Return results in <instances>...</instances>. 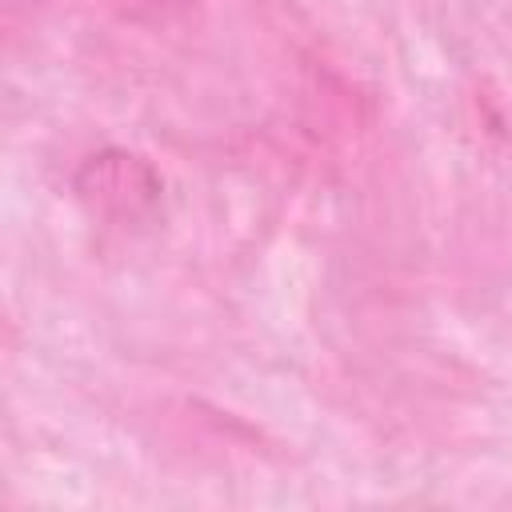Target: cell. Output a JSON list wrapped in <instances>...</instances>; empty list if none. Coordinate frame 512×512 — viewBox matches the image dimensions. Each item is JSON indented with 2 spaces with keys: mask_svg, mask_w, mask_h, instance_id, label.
<instances>
[{
  "mask_svg": "<svg viewBox=\"0 0 512 512\" xmlns=\"http://www.w3.org/2000/svg\"><path fill=\"white\" fill-rule=\"evenodd\" d=\"M124 20H136V24H160V20H176L184 16L188 8H196L200 0H108Z\"/></svg>",
  "mask_w": 512,
  "mask_h": 512,
  "instance_id": "1",
  "label": "cell"
}]
</instances>
